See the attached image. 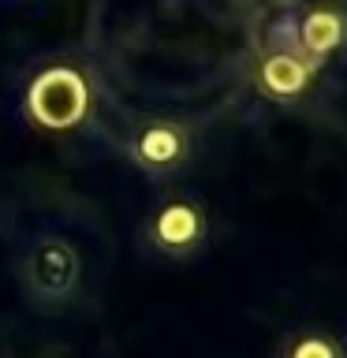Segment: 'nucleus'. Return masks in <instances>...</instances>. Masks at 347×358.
I'll list each match as a JSON object with an SVG mask.
<instances>
[{
  "label": "nucleus",
  "instance_id": "obj_6",
  "mask_svg": "<svg viewBox=\"0 0 347 358\" xmlns=\"http://www.w3.org/2000/svg\"><path fill=\"white\" fill-rule=\"evenodd\" d=\"M295 45L321 71L332 52L347 45V11L336 0H313L310 8H295Z\"/></svg>",
  "mask_w": 347,
  "mask_h": 358
},
{
  "label": "nucleus",
  "instance_id": "obj_2",
  "mask_svg": "<svg viewBox=\"0 0 347 358\" xmlns=\"http://www.w3.org/2000/svg\"><path fill=\"white\" fill-rule=\"evenodd\" d=\"M123 150L146 176L164 179L194 157V131L183 120H139L123 138Z\"/></svg>",
  "mask_w": 347,
  "mask_h": 358
},
{
  "label": "nucleus",
  "instance_id": "obj_7",
  "mask_svg": "<svg viewBox=\"0 0 347 358\" xmlns=\"http://www.w3.org/2000/svg\"><path fill=\"white\" fill-rule=\"evenodd\" d=\"M280 358H347V347L340 336L325 329H299L284 340Z\"/></svg>",
  "mask_w": 347,
  "mask_h": 358
},
{
  "label": "nucleus",
  "instance_id": "obj_3",
  "mask_svg": "<svg viewBox=\"0 0 347 358\" xmlns=\"http://www.w3.org/2000/svg\"><path fill=\"white\" fill-rule=\"evenodd\" d=\"M86 108H90V86L67 64L45 67L27 90V112L41 127H52V131L75 127L86 116Z\"/></svg>",
  "mask_w": 347,
  "mask_h": 358
},
{
  "label": "nucleus",
  "instance_id": "obj_5",
  "mask_svg": "<svg viewBox=\"0 0 347 358\" xmlns=\"http://www.w3.org/2000/svg\"><path fill=\"white\" fill-rule=\"evenodd\" d=\"M22 276H27V287L41 302L71 299V291L78 284V254H75V246L45 235V239H38L30 246L27 262H22Z\"/></svg>",
  "mask_w": 347,
  "mask_h": 358
},
{
  "label": "nucleus",
  "instance_id": "obj_4",
  "mask_svg": "<svg viewBox=\"0 0 347 358\" xmlns=\"http://www.w3.org/2000/svg\"><path fill=\"white\" fill-rule=\"evenodd\" d=\"M146 239L164 257H194L209 239V213L198 198L172 194L153 209L146 224Z\"/></svg>",
  "mask_w": 347,
  "mask_h": 358
},
{
  "label": "nucleus",
  "instance_id": "obj_1",
  "mask_svg": "<svg viewBox=\"0 0 347 358\" xmlns=\"http://www.w3.org/2000/svg\"><path fill=\"white\" fill-rule=\"evenodd\" d=\"M295 8L299 4H284V11L276 15L273 30L265 38V49L257 52V67H254V83L262 86V94L288 101L306 94L318 67L299 52L295 45Z\"/></svg>",
  "mask_w": 347,
  "mask_h": 358
}]
</instances>
